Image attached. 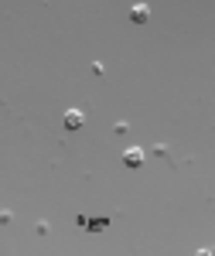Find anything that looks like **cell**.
Instances as JSON below:
<instances>
[{"label":"cell","instance_id":"6da1fadb","mask_svg":"<svg viewBox=\"0 0 215 256\" xmlns=\"http://www.w3.org/2000/svg\"><path fill=\"white\" fill-rule=\"evenodd\" d=\"M130 20H134V24H147V20H150V7H147V4L130 7Z\"/></svg>","mask_w":215,"mask_h":256},{"label":"cell","instance_id":"7a4b0ae2","mask_svg":"<svg viewBox=\"0 0 215 256\" xmlns=\"http://www.w3.org/2000/svg\"><path fill=\"white\" fill-rule=\"evenodd\" d=\"M82 123H86V113L82 110H68L65 113V130H78Z\"/></svg>","mask_w":215,"mask_h":256},{"label":"cell","instance_id":"3957f363","mask_svg":"<svg viewBox=\"0 0 215 256\" xmlns=\"http://www.w3.org/2000/svg\"><path fill=\"white\" fill-rule=\"evenodd\" d=\"M123 164H126V168H140V164H144V150H140V147H130V150L123 154Z\"/></svg>","mask_w":215,"mask_h":256},{"label":"cell","instance_id":"277c9868","mask_svg":"<svg viewBox=\"0 0 215 256\" xmlns=\"http://www.w3.org/2000/svg\"><path fill=\"white\" fill-rule=\"evenodd\" d=\"M78 226H86V229H92V232H102V229H106V226H110V218H92V222H89V218L86 216H78Z\"/></svg>","mask_w":215,"mask_h":256}]
</instances>
